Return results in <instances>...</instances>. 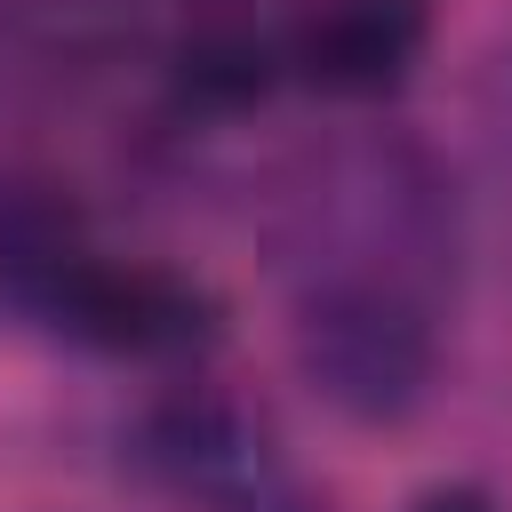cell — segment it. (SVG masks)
I'll list each match as a JSON object with an SVG mask.
<instances>
[{
	"label": "cell",
	"instance_id": "6da1fadb",
	"mask_svg": "<svg viewBox=\"0 0 512 512\" xmlns=\"http://www.w3.org/2000/svg\"><path fill=\"white\" fill-rule=\"evenodd\" d=\"M296 368L352 424L416 416L440 368L432 296L400 280H312L296 304Z\"/></svg>",
	"mask_w": 512,
	"mask_h": 512
},
{
	"label": "cell",
	"instance_id": "7a4b0ae2",
	"mask_svg": "<svg viewBox=\"0 0 512 512\" xmlns=\"http://www.w3.org/2000/svg\"><path fill=\"white\" fill-rule=\"evenodd\" d=\"M48 328H64L96 352H120V360H192L216 336V304L168 264H136V256L96 248Z\"/></svg>",
	"mask_w": 512,
	"mask_h": 512
},
{
	"label": "cell",
	"instance_id": "3957f363",
	"mask_svg": "<svg viewBox=\"0 0 512 512\" xmlns=\"http://www.w3.org/2000/svg\"><path fill=\"white\" fill-rule=\"evenodd\" d=\"M288 72L336 104L392 96L424 56V0H312L288 24Z\"/></svg>",
	"mask_w": 512,
	"mask_h": 512
},
{
	"label": "cell",
	"instance_id": "277c9868",
	"mask_svg": "<svg viewBox=\"0 0 512 512\" xmlns=\"http://www.w3.org/2000/svg\"><path fill=\"white\" fill-rule=\"evenodd\" d=\"M144 464L176 488V496H200L216 512H240L256 504L272 480H288L264 448V424L216 392H184L168 400L152 424H144Z\"/></svg>",
	"mask_w": 512,
	"mask_h": 512
},
{
	"label": "cell",
	"instance_id": "5b68a950",
	"mask_svg": "<svg viewBox=\"0 0 512 512\" xmlns=\"http://www.w3.org/2000/svg\"><path fill=\"white\" fill-rule=\"evenodd\" d=\"M88 256H96V240H88V224H80V208H72L64 192L16 184V192L0 200V296H8V304L56 320L64 288L80 280Z\"/></svg>",
	"mask_w": 512,
	"mask_h": 512
},
{
	"label": "cell",
	"instance_id": "8992f818",
	"mask_svg": "<svg viewBox=\"0 0 512 512\" xmlns=\"http://www.w3.org/2000/svg\"><path fill=\"white\" fill-rule=\"evenodd\" d=\"M280 72H288V48L264 40L248 16H208L176 48V96L192 112H248L272 96Z\"/></svg>",
	"mask_w": 512,
	"mask_h": 512
},
{
	"label": "cell",
	"instance_id": "52a82bcc",
	"mask_svg": "<svg viewBox=\"0 0 512 512\" xmlns=\"http://www.w3.org/2000/svg\"><path fill=\"white\" fill-rule=\"evenodd\" d=\"M488 144H496V160L512 168V48H504L496 72H488Z\"/></svg>",
	"mask_w": 512,
	"mask_h": 512
},
{
	"label": "cell",
	"instance_id": "ba28073f",
	"mask_svg": "<svg viewBox=\"0 0 512 512\" xmlns=\"http://www.w3.org/2000/svg\"><path fill=\"white\" fill-rule=\"evenodd\" d=\"M416 512H496V504H488L480 488H432V496H424Z\"/></svg>",
	"mask_w": 512,
	"mask_h": 512
}]
</instances>
